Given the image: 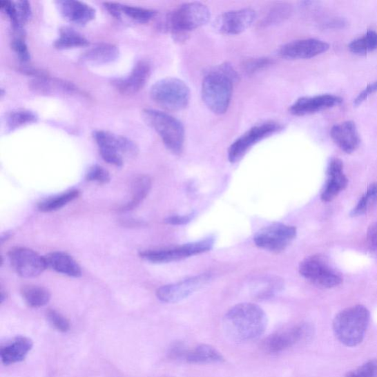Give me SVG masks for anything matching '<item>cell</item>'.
I'll return each instance as SVG.
<instances>
[{
  "instance_id": "obj_1",
  "label": "cell",
  "mask_w": 377,
  "mask_h": 377,
  "mask_svg": "<svg viewBox=\"0 0 377 377\" xmlns=\"http://www.w3.org/2000/svg\"><path fill=\"white\" fill-rule=\"evenodd\" d=\"M267 325L268 318L264 310L252 303H241L233 307L224 318L227 334L240 342L259 338L264 334Z\"/></svg>"
},
{
  "instance_id": "obj_2",
  "label": "cell",
  "mask_w": 377,
  "mask_h": 377,
  "mask_svg": "<svg viewBox=\"0 0 377 377\" xmlns=\"http://www.w3.org/2000/svg\"><path fill=\"white\" fill-rule=\"evenodd\" d=\"M238 74L229 64H221L204 77L202 95L203 102L216 115L226 113L231 104L233 86Z\"/></svg>"
},
{
  "instance_id": "obj_3",
  "label": "cell",
  "mask_w": 377,
  "mask_h": 377,
  "mask_svg": "<svg viewBox=\"0 0 377 377\" xmlns=\"http://www.w3.org/2000/svg\"><path fill=\"white\" fill-rule=\"evenodd\" d=\"M369 310L362 305L342 310L334 318L332 329L337 339L348 347H357L364 340L370 323Z\"/></svg>"
},
{
  "instance_id": "obj_4",
  "label": "cell",
  "mask_w": 377,
  "mask_h": 377,
  "mask_svg": "<svg viewBox=\"0 0 377 377\" xmlns=\"http://www.w3.org/2000/svg\"><path fill=\"white\" fill-rule=\"evenodd\" d=\"M142 116L146 124L157 133L166 148L175 155L182 153L185 130L179 119L152 108L143 110Z\"/></svg>"
},
{
  "instance_id": "obj_5",
  "label": "cell",
  "mask_w": 377,
  "mask_h": 377,
  "mask_svg": "<svg viewBox=\"0 0 377 377\" xmlns=\"http://www.w3.org/2000/svg\"><path fill=\"white\" fill-rule=\"evenodd\" d=\"M210 17V11L204 4L184 3L170 14L166 27L177 41H184L188 32L205 26Z\"/></svg>"
},
{
  "instance_id": "obj_6",
  "label": "cell",
  "mask_w": 377,
  "mask_h": 377,
  "mask_svg": "<svg viewBox=\"0 0 377 377\" xmlns=\"http://www.w3.org/2000/svg\"><path fill=\"white\" fill-rule=\"evenodd\" d=\"M150 95L157 105L173 112L185 109L191 102L190 88L176 77H165L155 83Z\"/></svg>"
},
{
  "instance_id": "obj_7",
  "label": "cell",
  "mask_w": 377,
  "mask_h": 377,
  "mask_svg": "<svg viewBox=\"0 0 377 377\" xmlns=\"http://www.w3.org/2000/svg\"><path fill=\"white\" fill-rule=\"evenodd\" d=\"M93 137L103 160L116 167L123 166L124 156L132 157L138 153L136 144L126 137L99 130L94 131Z\"/></svg>"
},
{
  "instance_id": "obj_8",
  "label": "cell",
  "mask_w": 377,
  "mask_h": 377,
  "mask_svg": "<svg viewBox=\"0 0 377 377\" xmlns=\"http://www.w3.org/2000/svg\"><path fill=\"white\" fill-rule=\"evenodd\" d=\"M299 273L309 282L322 288L337 287L342 281L340 275L320 255H313L303 260L299 265Z\"/></svg>"
},
{
  "instance_id": "obj_9",
  "label": "cell",
  "mask_w": 377,
  "mask_h": 377,
  "mask_svg": "<svg viewBox=\"0 0 377 377\" xmlns=\"http://www.w3.org/2000/svg\"><path fill=\"white\" fill-rule=\"evenodd\" d=\"M282 129V125L274 121L264 122L252 127L231 144L228 151L229 160L231 163L238 162L256 144Z\"/></svg>"
},
{
  "instance_id": "obj_10",
  "label": "cell",
  "mask_w": 377,
  "mask_h": 377,
  "mask_svg": "<svg viewBox=\"0 0 377 377\" xmlns=\"http://www.w3.org/2000/svg\"><path fill=\"white\" fill-rule=\"evenodd\" d=\"M214 242L213 238H208L173 249L143 251L140 257L153 263H168L209 251L213 249Z\"/></svg>"
},
{
  "instance_id": "obj_11",
  "label": "cell",
  "mask_w": 377,
  "mask_h": 377,
  "mask_svg": "<svg viewBox=\"0 0 377 377\" xmlns=\"http://www.w3.org/2000/svg\"><path fill=\"white\" fill-rule=\"evenodd\" d=\"M296 234V227L276 223L262 229L255 235L253 240L262 249L280 253L290 246Z\"/></svg>"
},
{
  "instance_id": "obj_12",
  "label": "cell",
  "mask_w": 377,
  "mask_h": 377,
  "mask_svg": "<svg viewBox=\"0 0 377 377\" xmlns=\"http://www.w3.org/2000/svg\"><path fill=\"white\" fill-rule=\"evenodd\" d=\"M8 258L16 273L24 278L37 277L48 269L44 257L30 249L13 248L8 252Z\"/></svg>"
},
{
  "instance_id": "obj_13",
  "label": "cell",
  "mask_w": 377,
  "mask_h": 377,
  "mask_svg": "<svg viewBox=\"0 0 377 377\" xmlns=\"http://www.w3.org/2000/svg\"><path fill=\"white\" fill-rule=\"evenodd\" d=\"M313 331V329L307 324L296 325L269 337L264 342V348L271 354L282 352L307 340Z\"/></svg>"
},
{
  "instance_id": "obj_14",
  "label": "cell",
  "mask_w": 377,
  "mask_h": 377,
  "mask_svg": "<svg viewBox=\"0 0 377 377\" xmlns=\"http://www.w3.org/2000/svg\"><path fill=\"white\" fill-rule=\"evenodd\" d=\"M255 19L256 13L251 8L231 10L215 19L214 28L221 35H238L249 28Z\"/></svg>"
},
{
  "instance_id": "obj_15",
  "label": "cell",
  "mask_w": 377,
  "mask_h": 377,
  "mask_svg": "<svg viewBox=\"0 0 377 377\" xmlns=\"http://www.w3.org/2000/svg\"><path fill=\"white\" fill-rule=\"evenodd\" d=\"M209 279V274H202L178 283L164 285L159 288L157 296L162 302H180L199 290Z\"/></svg>"
},
{
  "instance_id": "obj_16",
  "label": "cell",
  "mask_w": 377,
  "mask_h": 377,
  "mask_svg": "<svg viewBox=\"0 0 377 377\" xmlns=\"http://www.w3.org/2000/svg\"><path fill=\"white\" fill-rule=\"evenodd\" d=\"M329 48L327 43L315 39L293 41L287 43L279 50V55L286 59H308L318 57Z\"/></svg>"
},
{
  "instance_id": "obj_17",
  "label": "cell",
  "mask_w": 377,
  "mask_h": 377,
  "mask_svg": "<svg viewBox=\"0 0 377 377\" xmlns=\"http://www.w3.org/2000/svg\"><path fill=\"white\" fill-rule=\"evenodd\" d=\"M151 75V64L147 61L141 60L135 64L127 77L115 80L113 85L122 95H135L145 87Z\"/></svg>"
},
{
  "instance_id": "obj_18",
  "label": "cell",
  "mask_w": 377,
  "mask_h": 377,
  "mask_svg": "<svg viewBox=\"0 0 377 377\" xmlns=\"http://www.w3.org/2000/svg\"><path fill=\"white\" fill-rule=\"evenodd\" d=\"M341 97L332 95H320L313 97L299 98L291 106L290 113L295 116H306L313 115L329 108L340 104Z\"/></svg>"
},
{
  "instance_id": "obj_19",
  "label": "cell",
  "mask_w": 377,
  "mask_h": 377,
  "mask_svg": "<svg viewBox=\"0 0 377 377\" xmlns=\"http://www.w3.org/2000/svg\"><path fill=\"white\" fill-rule=\"evenodd\" d=\"M327 180L321 192L320 198L325 202L334 200L348 185V179L343 172V164L339 159H332L327 168Z\"/></svg>"
},
{
  "instance_id": "obj_20",
  "label": "cell",
  "mask_w": 377,
  "mask_h": 377,
  "mask_svg": "<svg viewBox=\"0 0 377 377\" xmlns=\"http://www.w3.org/2000/svg\"><path fill=\"white\" fill-rule=\"evenodd\" d=\"M61 15L71 23L83 26L95 19L96 10L90 5L75 0L57 2Z\"/></svg>"
},
{
  "instance_id": "obj_21",
  "label": "cell",
  "mask_w": 377,
  "mask_h": 377,
  "mask_svg": "<svg viewBox=\"0 0 377 377\" xmlns=\"http://www.w3.org/2000/svg\"><path fill=\"white\" fill-rule=\"evenodd\" d=\"M330 135L336 145L347 153L356 151L360 142L359 133L356 124L346 121L331 128Z\"/></svg>"
},
{
  "instance_id": "obj_22",
  "label": "cell",
  "mask_w": 377,
  "mask_h": 377,
  "mask_svg": "<svg viewBox=\"0 0 377 377\" xmlns=\"http://www.w3.org/2000/svg\"><path fill=\"white\" fill-rule=\"evenodd\" d=\"M33 92L44 95H73L80 93L79 88L75 84L58 79H52L48 75L37 77L30 84Z\"/></svg>"
},
{
  "instance_id": "obj_23",
  "label": "cell",
  "mask_w": 377,
  "mask_h": 377,
  "mask_svg": "<svg viewBox=\"0 0 377 377\" xmlns=\"http://www.w3.org/2000/svg\"><path fill=\"white\" fill-rule=\"evenodd\" d=\"M33 347L32 340L27 337H18L1 348L0 357L6 365L24 360Z\"/></svg>"
},
{
  "instance_id": "obj_24",
  "label": "cell",
  "mask_w": 377,
  "mask_h": 377,
  "mask_svg": "<svg viewBox=\"0 0 377 377\" xmlns=\"http://www.w3.org/2000/svg\"><path fill=\"white\" fill-rule=\"evenodd\" d=\"M119 55V49L115 44L99 43L88 48L82 54L81 60L88 64L103 65L115 61Z\"/></svg>"
},
{
  "instance_id": "obj_25",
  "label": "cell",
  "mask_w": 377,
  "mask_h": 377,
  "mask_svg": "<svg viewBox=\"0 0 377 377\" xmlns=\"http://www.w3.org/2000/svg\"><path fill=\"white\" fill-rule=\"evenodd\" d=\"M47 267L57 273L70 277H79L82 274L81 268L70 255L64 252H52L44 257Z\"/></svg>"
},
{
  "instance_id": "obj_26",
  "label": "cell",
  "mask_w": 377,
  "mask_h": 377,
  "mask_svg": "<svg viewBox=\"0 0 377 377\" xmlns=\"http://www.w3.org/2000/svg\"><path fill=\"white\" fill-rule=\"evenodd\" d=\"M184 360L191 364H209L222 362L224 358L212 346L202 345L188 350Z\"/></svg>"
},
{
  "instance_id": "obj_27",
  "label": "cell",
  "mask_w": 377,
  "mask_h": 377,
  "mask_svg": "<svg viewBox=\"0 0 377 377\" xmlns=\"http://www.w3.org/2000/svg\"><path fill=\"white\" fill-rule=\"evenodd\" d=\"M151 186L152 182L149 176L145 175L138 176L132 184L130 202L121 209L122 212L137 208L146 198Z\"/></svg>"
},
{
  "instance_id": "obj_28",
  "label": "cell",
  "mask_w": 377,
  "mask_h": 377,
  "mask_svg": "<svg viewBox=\"0 0 377 377\" xmlns=\"http://www.w3.org/2000/svg\"><path fill=\"white\" fill-rule=\"evenodd\" d=\"M90 42L80 32L68 27L60 29L59 37L55 41L54 47L58 50H69L87 47Z\"/></svg>"
},
{
  "instance_id": "obj_29",
  "label": "cell",
  "mask_w": 377,
  "mask_h": 377,
  "mask_svg": "<svg viewBox=\"0 0 377 377\" xmlns=\"http://www.w3.org/2000/svg\"><path fill=\"white\" fill-rule=\"evenodd\" d=\"M21 294L26 303L32 308H39L49 303L50 291L46 287L37 285H25L21 288Z\"/></svg>"
},
{
  "instance_id": "obj_30",
  "label": "cell",
  "mask_w": 377,
  "mask_h": 377,
  "mask_svg": "<svg viewBox=\"0 0 377 377\" xmlns=\"http://www.w3.org/2000/svg\"><path fill=\"white\" fill-rule=\"evenodd\" d=\"M80 192L77 190L66 191L61 195L44 200L38 204V208L43 213H51L59 210L76 198L79 197Z\"/></svg>"
},
{
  "instance_id": "obj_31",
  "label": "cell",
  "mask_w": 377,
  "mask_h": 377,
  "mask_svg": "<svg viewBox=\"0 0 377 377\" xmlns=\"http://www.w3.org/2000/svg\"><path fill=\"white\" fill-rule=\"evenodd\" d=\"M283 288V282L276 277H269L260 280L254 285V294L260 299H269L280 293Z\"/></svg>"
},
{
  "instance_id": "obj_32",
  "label": "cell",
  "mask_w": 377,
  "mask_h": 377,
  "mask_svg": "<svg viewBox=\"0 0 377 377\" xmlns=\"http://www.w3.org/2000/svg\"><path fill=\"white\" fill-rule=\"evenodd\" d=\"M38 116L28 109H17L10 112L6 117V123L10 130H15L37 123Z\"/></svg>"
},
{
  "instance_id": "obj_33",
  "label": "cell",
  "mask_w": 377,
  "mask_h": 377,
  "mask_svg": "<svg viewBox=\"0 0 377 377\" xmlns=\"http://www.w3.org/2000/svg\"><path fill=\"white\" fill-rule=\"evenodd\" d=\"M352 53L365 55L377 49V32L369 30L362 37L352 41L349 46Z\"/></svg>"
},
{
  "instance_id": "obj_34",
  "label": "cell",
  "mask_w": 377,
  "mask_h": 377,
  "mask_svg": "<svg viewBox=\"0 0 377 377\" xmlns=\"http://www.w3.org/2000/svg\"><path fill=\"white\" fill-rule=\"evenodd\" d=\"M377 204V182L371 184L367 192L362 196L359 202L351 212V217H358L369 212Z\"/></svg>"
},
{
  "instance_id": "obj_35",
  "label": "cell",
  "mask_w": 377,
  "mask_h": 377,
  "mask_svg": "<svg viewBox=\"0 0 377 377\" xmlns=\"http://www.w3.org/2000/svg\"><path fill=\"white\" fill-rule=\"evenodd\" d=\"M122 12L140 24L148 23L157 15L156 10L126 5H122Z\"/></svg>"
},
{
  "instance_id": "obj_36",
  "label": "cell",
  "mask_w": 377,
  "mask_h": 377,
  "mask_svg": "<svg viewBox=\"0 0 377 377\" xmlns=\"http://www.w3.org/2000/svg\"><path fill=\"white\" fill-rule=\"evenodd\" d=\"M291 13V8L286 4L276 6L264 18L263 25L271 26L279 23L287 19Z\"/></svg>"
},
{
  "instance_id": "obj_37",
  "label": "cell",
  "mask_w": 377,
  "mask_h": 377,
  "mask_svg": "<svg viewBox=\"0 0 377 377\" xmlns=\"http://www.w3.org/2000/svg\"><path fill=\"white\" fill-rule=\"evenodd\" d=\"M345 377H377V360H370L348 372Z\"/></svg>"
},
{
  "instance_id": "obj_38",
  "label": "cell",
  "mask_w": 377,
  "mask_h": 377,
  "mask_svg": "<svg viewBox=\"0 0 377 377\" xmlns=\"http://www.w3.org/2000/svg\"><path fill=\"white\" fill-rule=\"evenodd\" d=\"M86 179L88 182L106 184L110 182V176L107 170L102 167V166L95 164L88 169Z\"/></svg>"
},
{
  "instance_id": "obj_39",
  "label": "cell",
  "mask_w": 377,
  "mask_h": 377,
  "mask_svg": "<svg viewBox=\"0 0 377 377\" xmlns=\"http://www.w3.org/2000/svg\"><path fill=\"white\" fill-rule=\"evenodd\" d=\"M49 322L55 329L61 332L68 331L70 329L69 320L55 309H49L47 312Z\"/></svg>"
},
{
  "instance_id": "obj_40",
  "label": "cell",
  "mask_w": 377,
  "mask_h": 377,
  "mask_svg": "<svg viewBox=\"0 0 377 377\" xmlns=\"http://www.w3.org/2000/svg\"><path fill=\"white\" fill-rule=\"evenodd\" d=\"M11 48L17 55L21 62L26 63L30 59V54L25 39L21 37H17L11 41Z\"/></svg>"
},
{
  "instance_id": "obj_41",
  "label": "cell",
  "mask_w": 377,
  "mask_h": 377,
  "mask_svg": "<svg viewBox=\"0 0 377 377\" xmlns=\"http://www.w3.org/2000/svg\"><path fill=\"white\" fill-rule=\"evenodd\" d=\"M19 23L21 27L23 26L32 17V10L30 4L26 0L14 2Z\"/></svg>"
},
{
  "instance_id": "obj_42",
  "label": "cell",
  "mask_w": 377,
  "mask_h": 377,
  "mask_svg": "<svg viewBox=\"0 0 377 377\" xmlns=\"http://www.w3.org/2000/svg\"><path fill=\"white\" fill-rule=\"evenodd\" d=\"M271 64V59L267 58L251 59L244 64L243 68L247 73L252 74L267 68Z\"/></svg>"
},
{
  "instance_id": "obj_43",
  "label": "cell",
  "mask_w": 377,
  "mask_h": 377,
  "mask_svg": "<svg viewBox=\"0 0 377 377\" xmlns=\"http://www.w3.org/2000/svg\"><path fill=\"white\" fill-rule=\"evenodd\" d=\"M187 351L183 342H176L169 349L168 356L173 360H184Z\"/></svg>"
},
{
  "instance_id": "obj_44",
  "label": "cell",
  "mask_w": 377,
  "mask_h": 377,
  "mask_svg": "<svg viewBox=\"0 0 377 377\" xmlns=\"http://www.w3.org/2000/svg\"><path fill=\"white\" fill-rule=\"evenodd\" d=\"M367 243L370 251L377 258V222L368 229Z\"/></svg>"
},
{
  "instance_id": "obj_45",
  "label": "cell",
  "mask_w": 377,
  "mask_h": 377,
  "mask_svg": "<svg viewBox=\"0 0 377 377\" xmlns=\"http://www.w3.org/2000/svg\"><path fill=\"white\" fill-rule=\"evenodd\" d=\"M377 93V81L369 84L365 90L358 95L354 99V105L356 106H360L364 102L367 101V98L372 94Z\"/></svg>"
},
{
  "instance_id": "obj_46",
  "label": "cell",
  "mask_w": 377,
  "mask_h": 377,
  "mask_svg": "<svg viewBox=\"0 0 377 377\" xmlns=\"http://www.w3.org/2000/svg\"><path fill=\"white\" fill-rule=\"evenodd\" d=\"M195 216L194 213L188 214L186 215H175L168 218L165 220V223L170 224V225H175V226H180V225H184L188 223H190V222L193 219Z\"/></svg>"
},
{
  "instance_id": "obj_47",
  "label": "cell",
  "mask_w": 377,
  "mask_h": 377,
  "mask_svg": "<svg viewBox=\"0 0 377 377\" xmlns=\"http://www.w3.org/2000/svg\"><path fill=\"white\" fill-rule=\"evenodd\" d=\"M105 8L108 13L116 19H120L123 12H122V4L117 3H105Z\"/></svg>"
},
{
  "instance_id": "obj_48",
  "label": "cell",
  "mask_w": 377,
  "mask_h": 377,
  "mask_svg": "<svg viewBox=\"0 0 377 377\" xmlns=\"http://www.w3.org/2000/svg\"><path fill=\"white\" fill-rule=\"evenodd\" d=\"M10 233L6 232V234L2 235V238H1L2 242H3L4 240H8V238H10Z\"/></svg>"
}]
</instances>
